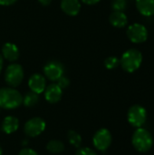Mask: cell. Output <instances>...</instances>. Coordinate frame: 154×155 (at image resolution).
<instances>
[{
    "label": "cell",
    "instance_id": "cell-12",
    "mask_svg": "<svg viewBox=\"0 0 154 155\" xmlns=\"http://www.w3.org/2000/svg\"><path fill=\"white\" fill-rule=\"evenodd\" d=\"M61 8L64 14L75 16L81 10V3L79 0H61Z\"/></svg>",
    "mask_w": 154,
    "mask_h": 155
},
{
    "label": "cell",
    "instance_id": "cell-10",
    "mask_svg": "<svg viewBox=\"0 0 154 155\" xmlns=\"http://www.w3.org/2000/svg\"><path fill=\"white\" fill-rule=\"evenodd\" d=\"M28 86L32 92L37 94H42L46 88V82L44 76L40 74H33L28 80Z\"/></svg>",
    "mask_w": 154,
    "mask_h": 155
},
{
    "label": "cell",
    "instance_id": "cell-14",
    "mask_svg": "<svg viewBox=\"0 0 154 155\" xmlns=\"http://www.w3.org/2000/svg\"><path fill=\"white\" fill-rule=\"evenodd\" d=\"M135 4L141 15L144 16L154 15V0H135Z\"/></svg>",
    "mask_w": 154,
    "mask_h": 155
},
{
    "label": "cell",
    "instance_id": "cell-3",
    "mask_svg": "<svg viewBox=\"0 0 154 155\" xmlns=\"http://www.w3.org/2000/svg\"><path fill=\"white\" fill-rule=\"evenodd\" d=\"M132 143L133 147L141 153L148 152L153 144V139L149 131L144 128H137L133 133Z\"/></svg>",
    "mask_w": 154,
    "mask_h": 155
},
{
    "label": "cell",
    "instance_id": "cell-13",
    "mask_svg": "<svg viewBox=\"0 0 154 155\" xmlns=\"http://www.w3.org/2000/svg\"><path fill=\"white\" fill-rule=\"evenodd\" d=\"M2 56L9 62H15L19 57V49L13 43H5L2 46Z\"/></svg>",
    "mask_w": 154,
    "mask_h": 155
},
{
    "label": "cell",
    "instance_id": "cell-22",
    "mask_svg": "<svg viewBox=\"0 0 154 155\" xmlns=\"http://www.w3.org/2000/svg\"><path fill=\"white\" fill-rule=\"evenodd\" d=\"M57 83V84L59 85V87L63 90V89H65V88H67L68 86H69V84H70V81H69V79L67 78V77H65V76H61L57 81H56Z\"/></svg>",
    "mask_w": 154,
    "mask_h": 155
},
{
    "label": "cell",
    "instance_id": "cell-18",
    "mask_svg": "<svg viewBox=\"0 0 154 155\" xmlns=\"http://www.w3.org/2000/svg\"><path fill=\"white\" fill-rule=\"evenodd\" d=\"M46 149L51 153H59L64 150V145L61 141L53 140V141L48 142L46 145Z\"/></svg>",
    "mask_w": 154,
    "mask_h": 155
},
{
    "label": "cell",
    "instance_id": "cell-7",
    "mask_svg": "<svg viewBox=\"0 0 154 155\" xmlns=\"http://www.w3.org/2000/svg\"><path fill=\"white\" fill-rule=\"evenodd\" d=\"M43 70L45 77L53 82H56L61 76L64 75V67L63 64L54 60L46 63Z\"/></svg>",
    "mask_w": 154,
    "mask_h": 155
},
{
    "label": "cell",
    "instance_id": "cell-20",
    "mask_svg": "<svg viewBox=\"0 0 154 155\" xmlns=\"http://www.w3.org/2000/svg\"><path fill=\"white\" fill-rule=\"evenodd\" d=\"M120 64V59L116 56H109L104 61V65L107 69H114Z\"/></svg>",
    "mask_w": 154,
    "mask_h": 155
},
{
    "label": "cell",
    "instance_id": "cell-28",
    "mask_svg": "<svg viewBox=\"0 0 154 155\" xmlns=\"http://www.w3.org/2000/svg\"><path fill=\"white\" fill-rule=\"evenodd\" d=\"M3 64H4V57L2 56V54H0V73L3 68Z\"/></svg>",
    "mask_w": 154,
    "mask_h": 155
},
{
    "label": "cell",
    "instance_id": "cell-15",
    "mask_svg": "<svg viewBox=\"0 0 154 155\" xmlns=\"http://www.w3.org/2000/svg\"><path fill=\"white\" fill-rule=\"evenodd\" d=\"M111 25L116 28H123L128 23L127 15L123 11H113L109 17Z\"/></svg>",
    "mask_w": 154,
    "mask_h": 155
},
{
    "label": "cell",
    "instance_id": "cell-2",
    "mask_svg": "<svg viewBox=\"0 0 154 155\" xmlns=\"http://www.w3.org/2000/svg\"><path fill=\"white\" fill-rule=\"evenodd\" d=\"M143 62V54L135 48L125 51L121 59L120 64L122 68L127 73H133L138 70Z\"/></svg>",
    "mask_w": 154,
    "mask_h": 155
},
{
    "label": "cell",
    "instance_id": "cell-29",
    "mask_svg": "<svg viewBox=\"0 0 154 155\" xmlns=\"http://www.w3.org/2000/svg\"><path fill=\"white\" fill-rule=\"evenodd\" d=\"M0 155H2V149H1V146H0Z\"/></svg>",
    "mask_w": 154,
    "mask_h": 155
},
{
    "label": "cell",
    "instance_id": "cell-23",
    "mask_svg": "<svg viewBox=\"0 0 154 155\" xmlns=\"http://www.w3.org/2000/svg\"><path fill=\"white\" fill-rule=\"evenodd\" d=\"M75 155H97V153L91 148L84 147V148H79Z\"/></svg>",
    "mask_w": 154,
    "mask_h": 155
},
{
    "label": "cell",
    "instance_id": "cell-26",
    "mask_svg": "<svg viewBox=\"0 0 154 155\" xmlns=\"http://www.w3.org/2000/svg\"><path fill=\"white\" fill-rule=\"evenodd\" d=\"M101 0H82L83 3L86 4V5H95L97 3H99Z\"/></svg>",
    "mask_w": 154,
    "mask_h": 155
},
{
    "label": "cell",
    "instance_id": "cell-8",
    "mask_svg": "<svg viewBox=\"0 0 154 155\" xmlns=\"http://www.w3.org/2000/svg\"><path fill=\"white\" fill-rule=\"evenodd\" d=\"M94 147L99 151H105L112 143V134L109 130L102 128L98 130L93 138Z\"/></svg>",
    "mask_w": 154,
    "mask_h": 155
},
{
    "label": "cell",
    "instance_id": "cell-5",
    "mask_svg": "<svg viewBox=\"0 0 154 155\" xmlns=\"http://www.w3.org/2000/svg\"><path fill=\"white\" fill-rule=\"evenodd\" d=\"M127 118H128V122L130 123L131 125H133V127H136V128H140L146 122L147 112L144 107H143L139 104H135V105H133L132 107H130V109L128 111Z\"/></svg>",
    "mask_w": 154,
    "mask_h": 155
},
{
    "label": "cell",
    "instance_id": "cell-24",
    "mask_svg": "<svg viewBox=\"0 0 154 155\" xmlns=\"http://www.w3.org/2000/svg\"><path fill=\"white\" fill-rule=\"evenodd\" d=\"M19 155H38L37 153L32 149H29V148H25L23 150L20 151Z\"/></svg>",
    "mask_w": 154,
    "mask_h": 155
},
{
    "label": "cell",
    "instance_id": "cell-17",
    "mask_svg": "<svg viewBox=\"0 0 154 155\" xmlns=\"http://www.w3.org/2000/svg\"><path fill=\"white\" fill-rule=\"evenodd\" d=\"M39 101V94L34 93V92H29L27 93L24 98H23V104L26 107H33Z\"/></svg>",
    "mask_w": 154,
    "mask_h": 155
},
{
    "label": "cell",
    "instance_id": "cell-21",
    "mask_svg": "<svg viewBox=\"0 0 154 155\" xmlns=\"http://www.w3.org/2000/svg\"><path fill=\"white\" fill-rule=\"evenodd\" d=\"M127 6V1L126 0H113L112 2V7L113 11H124Z\"/></svg>",
    "mask_w": 154,
    "mask_h": 155
},
{
    "label": "cell",
    "instance_id": "cell-11",
    "mask_svg": "<svg viewBox=\"0 0 154 155\" xmlns=\"http://www.w3.org/2000/svg\"><path fill=\"white\" fill-rule=\"evenodd\" d=\"M63 90L57 84H51L44 90L45 100L50 104H56L62 98Z\"/></svg>",
    "mask_w": 154,
    "mask_h": 155
},
{
    "label": "cell",
    "instance_id": "cell-25",
    "mask_svg": "<svg viewBox=\"0 0 154 155\" xmlns=\"http://www.w3.org/2000/svg\"><path fill=\"white\" fill-rule=\"evenodd\" d=\"M17 0H0V5H5V6H7V5H14Z\"/></svg>",
    "mask_w": 154,
    "mask_h": 155
},
{
    "label": "cell",
    "instance_id": "cell-19",
    "mask_svg": "<svg viewBox=\"0 0 154 155\" xmlns=\"http://www.w3.org/2000/svg\"><path fill=\"white\" fill-rule=\"evenodd\" d=\"M67 138H68V141L69 143L74 145V147L76 148H79L81 146V143H82V137L80 136V134L78 133H76L75 131H69L68 134H67Z\"/></svg>",
    "mask_w": 154,
    "mask_h": 155
},
{
    "label": "cell",
    "instance_id": "cell-1",
    "mask_svg": "<svg viewBox=\"0 0 154 155\" xmlns=\"http://www.w3.org/2000/svg\"><path fill=\"white\" fill-rule=\"evenodd\" d=\"M23 104L22 94L12 87L0 89V108L12 110L19 107Z\"/></svg>",
    "mask_w": 154,
    "mask_h": 155
},
{
    "label": "cell",
    "instance_id": "cell-16",
    "mask_svg": "<svg viewBox=\"0 0 154 155\" xmlns=\"http://www.w3.org/2000/svg\"><path fill=\"white\" fill-rule=\"evenodd\" d=\"M19 127V121L16 117L6 116L2 123V130L4 133L10 134L15 133Z\"/></svg>",
    "mask_w": 154,
    "mask_h": 155
},
{
    "label": "cell",
    "instance_id": "cell-4",
    "mask_svg": "<svg viewBox=\"0 0 154 155\" xmlns=\"http://www.w3.org/2000/svg\"><path fill=\"white\" fill-rule=\"evenodd\" d=\"M24 78L23 67L18 64H9L5 72V83L11 87H16L20 85Z\"/></svg>",
    "mask_w": 154,
    "mask_h": 155
},
{
    "label": "cell",
    "instance_id": "cell-27",
    "mask_svg": "<svg viewBox=\"0 0 154 155\" xmlns=\"http://www.w3.org/2000/svg\"><path fill=\"white\" fill-rule=\"evenodd\" d=\"M38 2L42 5H44V6H47L51 4L52 0H38Z\"/></svg>",
    "mask_w": 154,
    "mask_h": 155
},
{
    "label": "cell",
    "instance_id": "cell-9",
    "mask_svg": "<svg viewBox=\"0 0 154 155\" xmlns=\"http://www.w3.org/2000/svg\"><path fill=\"white\" fill-rule=\"evenodd\" d=\"M45 129V123L42 118L34 117L28 120L24 127L25 134L30 137H36Z\"/></svg>",
    "mask_w": 154,
    "mask_h": 155
},
{
    "label": "cell",
    "instance_id": "cell-6",
    "mask_svg": "<svg viewBox=\"0 0 154 155\" xmlns=\"http://www.w3.org/2000/svg\"><path fill=\"white\" fill-rule=\"evenodd\" d=\"M127 36L131 42L134 44H142L148 38V30L143 25L135 23L129 25L127 29Z\"/></svg>",
    "mask_w": 154,
    "mask_h": 155
}]
</instances>
